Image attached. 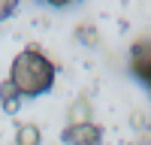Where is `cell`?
Returning a JSON list of instances; mask_svg holds the SVG:
<instances>
[{"instance_id": "6da1fadb", "label": "cell", "mask_w": 151, "mask_h": 145, "mask_svg": "<svg viewBox=\"0 0 151 145\" xmlns=\"http://www.w3.org/2000/svg\"><path fill=\"white\" fill-rule=\"evenodd\" d=\"M9 82L15 85V91L21 97H40L45 91H52L55 85V64L42 55L40 45H27L12 60Z\"/></svg>"}, {"instance_id": "7a4b0ae2", "label": "cell", "mask_w": 151, "mask_h": 145, "mask_svg": "<svg viewBox=\"0 0 151 145\" xmlns=\"http://www.w3.org/2000/svg\"><path fill=\"white\" fill-rule=\"evenodd\" d=\"M130 67L133 72L139 76L148 88H151V39H139L133 45V55H130Z\"/></svg>"}, {"instance_id": "3957f363", "label": "cell", "mask_w": 151, "mask_h": 145, "mask_svg": "<svg viewBox=\"0 0 151 145\" xmlns=\"http://www.w3.org/2000/svg\"><path fill=\"white\" fill-rule=\"evenodd\" d=\"M67 145H100V127L97 124H82V127H67L60 133Z\"/></svg>"}, {"instance_id": "277c9868", "label": "cell", "mask_w": 151, "mask_h": 145, "mask_svg": "<svg viewBox=\"0 0 151 145\" xmlns=\"http://www.w3.org/2000/svg\"><path fill=\"white\" fill-rule=\"evenodd\" d=\"M82 124H91V103H88V97H79L70 109V127H82Z\"/></svg>"}, {"instance_id": "5b68a950", "label": "cell", "mask_w": 151, "mask_h": 145, "mask_svg": "<svg viewBox=\"0 0 151 145\" xmlns=\"http://www.w3.org/2000/svg\"><path fill=\"white\" fill-rule=\"evenodd\" d=\"M0 106H3V112H15V109L21 106V94L15 91V85H12L9 79L0 85Z\"/></svg>"}, {"instance_id": "8992f818", "label": "cell", "mask_w": 151, "mask_h": 145, "mask_svg": "<svg viewBox=\"0 0 151 145\" xmlns=\"http://www.w3.org/2000/svg\"><path fill=\"white\" fill-rule=\"evenodd\" d=\"M42 142V133H40V127L36 124H18V130H15V145H40Z\"/></svg>"}, {"instance_id": "52a82bcc", "label": "cell", "mask_w": 151, "mask_h": 145, "mask_svg": "<svg viewBox=\"0 0 151 145\" xmlns=\"http://www.w3.org/2000/svg\"><path fill=\"white\" fill-rule=\"evenodd\" d=\"M79 39H82V42H97V33H94V27H91V24H82Z\"/></svg>"}, {"instance_id": "ba28073f", "label": "cell", "mask_w": 151, "mask_h": 145, "mask_svg": "<svg viewBox=\"0 0 151 145\" xmlns=\"http://www.w3.org/2000/svg\"><path fill=\"white\" fill-rule=\"evenodd\" d=\"M12 12H15V3H12V0H0V21L9 18Z\"/></svg>"}]
</instances>
